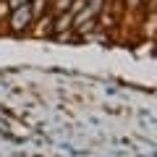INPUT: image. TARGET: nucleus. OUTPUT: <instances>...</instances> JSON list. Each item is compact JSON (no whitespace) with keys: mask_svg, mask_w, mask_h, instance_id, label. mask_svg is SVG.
I'll use <instances>...</instances> for the list:
<instances>
[{"mask_svg":"<svg viewBox=\"0 0 157 157\" xmlns=\"http://www.w3.org/2000/svg\"><path fill=\"white\" fill-rule=\"evenodd\" d=\"M32 21H34V16H32V8H29V3H26V6L13 8V11H11V21H8V26H11L13 32H24Z\"/></svg>","mask_w":157,"mask_h":157,"instance_id":"f257e3e1","label":"nucleus"},{"mask_svg":"<svg viewBox=\"0 0 157 157\" xmlns=\"http://www.w3.org/2000/svg\"><path fill=\"white\" fill-rule=\"evenodd\" d=\"M29 8H32V16L39 18L47 13V0H29Z\"/></svg>","mask_w":157,"mask_h":157,"instance_id":"f03ea898","label":"nucleus"},{"mask_svg":"<svg viewBox=\"0 0 157 157\" xmlns=\"http://www.w3.org/2000/svg\"><path fill=\"white\" fill-rule=\"evenodd\" d=\"M6 3H8V8L13 11V8H21V6H26L29 0H6Z\"/></svg>","mask_w":157,"mask_h":157,"instance_id":"7ed1b4c3","label":"nucleus"}]
</instances>
